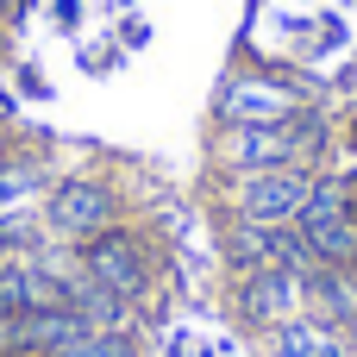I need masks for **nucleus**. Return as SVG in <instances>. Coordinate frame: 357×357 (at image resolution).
I'll return each mask as SVG.
<instances>
[{"label": "nucleus", "mask_w": 357, "mask_h": 357, "mask_svg": "<svg viewBox=\"0 0 357 357\" xmlns=\"http://www.w3.org/2000/svg\"><path fill=\"white\" fill-rule=\"evenodd\" d=\"M333 151V126L320 107H301L295 119H276V126H220L213 138V157L226 176H257V169H314L320 157Z\"/></svg>", "instance_id": "1"}, {"label": "nucleus", "mask_w": 357, "mask_h": 357, "mask_svg": "<svg viewBox=\"0 0 357 357\" xmlns=\"http://www.w3.org/2000/svg\"><path fill=\"white\" fill-rule=\"evenodd\" d=\"M75 270H82V282H94V289H107V295H119V301H144L151 289H157V245L138 232V226H107V232H94V238H82L75 245Z\"/></svg>", "instance_id": "2"}, {"label": "nucleus", "mask_w": 357, "mask_h": 357, "mask_svg": "<svg viewBox=\"0 0 357 357\" xmlns=\"http://www.w3.org/2000/svg\"><path fill=\"white\" fill-rule=\"evenodd\" d=\"M38 226H44L50 238L82 245V238H94V232L119 226V188H113L107 176H63V182L44 195Z\"/></svg>", "instance_id": "3"}, {"label": "nucleus", "mask_w": 357, "mask_h": 357, "mask_svg": "<svg viewBox=\"0 0 357 357\" xmlns=\"http://www.w3.org/2000/svg\"><path fill=\"white\" fill-rule=\"evenodd\" d=\"M314 176L320 169H257V176H232V220H251V226H295L307 195H314Z\"/></svg>", "instance_id": "4"}, {"label": "nucleus", "mask_w": 357, "mask_h": 357, "mask_svg": "<svg viewBox=\"0 0 357 357\" xmlns=\"http://www.w3.org/2000/svg\"><path fill=\"white\" fill-rule=\"evenodd\" d=\"M301 107H307L301 88H295L289 75H264V69L226 75V82H220V100H213L220 126H276V119H295Z\"/></svg>", "instance_id": "5"}, {"label": "nucleus", "mask_w": 357, "mask_h": 357, "mask_svg": "<svg viewBox=\"0 0 357 357\" xmlns=\"http://www.w3.org/2000/svg\"><path fill=\"white\" fill-rule=\"evenodd\" d=\"M295 226H301V238L314 245L320 264H357V220H351V201H345L339 176H314V195H307Z\"/></svg>", "instance_id": "6"}, {"label": "nucleus", "mask_w": 357, "mask_h": 357, "mask_svg": "<svg viewBox=\"0 0 357 357\" xmlns=\"http://www.w3.org/2000/svg\"><path fill=\"white\" fill-rule=\"evenodd\" d=\"M295 301H301V282L282 276V270H245V276H232V314L245 326L270 333V326H282L295 314Z\"/></svg>", "instance_id": "7"}, {"label": "nucleus", "mask_w": 357, "mask_h": 357, "mask_svg": "<svg viewBox=\"0 0 357 357\" xmlns=\"http://www.w3.org/2000/svg\"><path fill=\"white\" fill-rule=\"evenodd\" d=\"M301 301H307V320L333 333H357V264H314L301 276Z\"/></svg>", "instance_id": "8"}, {"label": "nucleus", "mask_w": 357, "mask_h": 357, "mask_svg": "<svg viewBox=\"0 0 357 357\" xmlns=\"http://www.w3.org/2000/svg\"><path fill=\"white\" fill-rule=\"evenodd\" d=\"M270 351L276 357H351L345 351V333L307 320V314H289L282 326H270Z\"/></svg>", "instance_id": "9"}, {"label": "nucleus", "mask_w": 357, "mask_h": 357, "mask_svg": "<svg viewBox=\"0 0 357 357\" xmlns=\"http://www.w3.org/2000/svg\"><path fill=\"white\" fill-rule=\"evenodd\" d=\"M50 357H138V333H75Z\"/></svg>", "instance_id": "10"}, {"label": "nucleus", "mask_w": 357, "mask_h": 357, "mask_svg": "<svg viewBox=\"0 0 357 357\" xmlns=\"http://www.w3.org/2000/svg\"><path fill=\"white\" fill-rule=\"evenodd\" d=\"M50 13H56V25H63V31H75V25H82V0H50Z\"/></svg>", "instance_id": "11"}, {"label": "nucleus", "mask_w": 357, "mask_h": 357, "mask_svg": "<svg viewBox=\"0 0 357 357\" xmlns=\"http://www.w3.org/2000/svg\"><path fill=\"white\" fill-rule=\"evenodd\" d=\"M19 13H25V0H0V38L19 25Z\"/></svg>", "instance_id": "12"}, {"label": "nucleus", "mask_w": 357, "mask_h": 357, "mask_svg": "<svg viewBox=\"0 0 357 357\" xmlns=\"http://www.w3.org/2000/svg\"><path fill=\"white\" fill-rule=\"evenodd\" d=\"M13 326H19V314H13V307H0V357L13 351Z\"/></svg>", "instance_id": "13"}, {"label": "nucleus", "mask_w": 357, "mask_h": 357, "mask_svg": "<svg viewBox=\"0 0 357 357\" xmlns=\"http://www.w3.org/2000/svg\"><path fill=\"white\" fill-rule=\"evenodd\" d=\"M19 82H25V94H50V82H44L38 69H19Z\"/></svg>", "instance_id": "14"}, {"label": "nucleus", "mask_w": 357, "mask_h": 357, "mask_svg": "<svg viewBox=\"0 0 357 357\" xmlns=\"http://www.w3.org/2000/svg\"><path fill=\"white\" fill-rule=\"evenodd\" d=\"M339 182H345V201H351V220H357V163L345 169V176H339Z\"/></svg>", "instance_id": "15"}, {"label": "nucleus", "mask_w": 357, "mask_h": 357, "mask_svg": "<svg viewBox=\"0 0 357 357\" xmlns=\"http://www.w3.org/2000/svg\"><path fill=\"white\" fill-rule=\"evenodd\" d=\"M13 113H19V107H13V94H6V88H0V132H6V126H13Z\"/></svg>", "instance_id": "16"}, {"label": "nucleus", "mask_w": 357, "mask_h": 357, "mask_svg": "<svg viewBox=\"0 0 357 357\" xmlns=\"http://www.w3.org/2000/svg\"><path fill=\"white\" fill-rule=\"evenodd\" d=\"M345 144H351V151H357V113H351V126H345Z\"/></svg>", "instance_id": "17"}]
</instances>
